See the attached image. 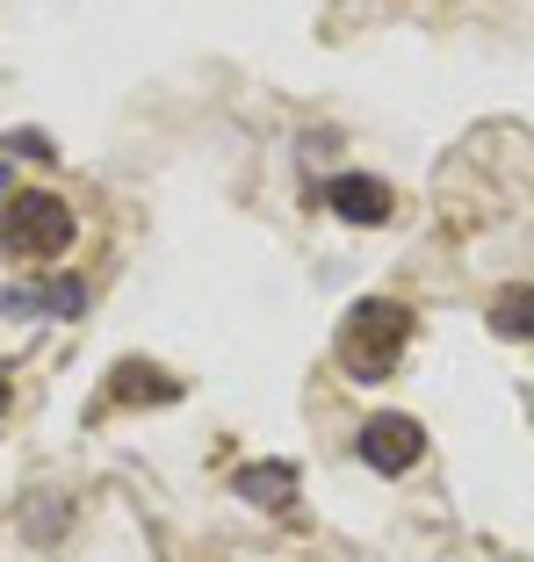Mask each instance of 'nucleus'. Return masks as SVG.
<instances>
[{
	"label": "nucleus",
	"instance_id": "nucleus-1",
	"mask_svg": "<svg viewBox=\"0 0 534 562\" xmlns=\"http://www.w3.org/2000/svg\"><path fill=\"white\" fill-rule=\"evenodd\" d=\"M404 339H412V311L390 303V296H368V303H354V311L340 317L333 353H340V368H347L354 382H383L390 368L404 361Z\"/></svg>",
	"mask_w": 534,
	"mask_h": 562
},
{
	"label": "nucleus",
	"instance_id": "nucleus-11",
	"mask_svg": "<svg viewBox=\"0 0 534 562\" xmlns=\"http://www.w3.org/2000/svg\"><path fill=\"white\" fill-rule=\"evenodd\" d=\"M0 412H8V375H0Z\"/></svg>",
	"mask_w": 534,
	"mask_h": 562
},
{
	"label": "nucleus",
	"instance_id": "nucleus-4",
	"mask_svg": "<svg viewBox=\"0 0 534 562\" xmlns=\"http://www.w3.org/2000/svg\"><path fill=\"white\" fill-rule=\"evenodd\" d=\"M325 202H333V216L354 224V232H376V224H390V210H398V195H390L376 173H333V181H325Z\"/></svg>",
	"mask_w": 534,
	"mask_h": 562
},
{
	"label": "nucleus",
	"instance_id": "nucleus-6",
	"mask_svg": "<svg viewBox=\"0 0 534 562\" xmlns=\"http://www.w3.org/2000/svg\"><path fill=\"white\" fill-rule=\"evenodd\" d=\"M232 491L246 497V505H267V513H289L297 505V469L289 462H253L232 476Z\"/></svg>",
	"mask_w": 534,
	"mask_h": 562
},
{
	"label": "nucleus",
	"instance_id": "nucleus-5",
	"mask_svg": "<svg viewBox=\"0 0 534 562\" xmlns=\"http://www.w3.org/2000/svg\"><path fill=\"white\" fill-rule=\"evenodd\" d=\"M87 311V281L58 274L51 289H8V317H80Z\"/></svg>",
	"mask_w": 534,
	"mask_h": 562
},
{
	"label": "nucleus",
	"instance_id": "nucleus-8",
	"mask_svg": "<svg viewBox=\"0 0 534 562\" xmlns=\"http://www.w3.org/2000/svg\"><path fill=\"white\" fill-rule=\"evenodd\" d=\"M491 331H499V339H520V347L534 339V281L499 289V303H491Z\"/></svg>",
	"mask_w": 534,
	"mask_h": 562
},
{
	"label": "nucleus",
	"instance_id": "nucleus-9",
	"mask_svg": "<svg viewBox=\"0 0 534 562\" xmlns=\"http://www.w3.org/2000/svg\"><path fill=\"white\" fill-rule=\"evenodd\" d=\"M8 151L15 159H51V137L44 131H8Z\"/></svg>",
	"mask_w": 534,
	"mask_h": 562
},
{
	"label": "nucleus",
	"instance_id": "nucleus-10",
	"mask_svg": "<svg viewBox=\"0 0 534 562\" xmlns=\"http://www.w3.org/2000/svg\"><path fill=\"white\" fill-rule=\"evenodd\" d=\"M8 181H15V173H8V166H0V202H8Z\"/></svg>",
	"mask_w": 534,
	"mask_h": 562
},
{
	"label": "nucleus",
	"instance_id": "nucleus-2",
	"mask_svg": "<svg viewBox=\"0 0 534 562\" xmlns=\"http://www.w3.org/2000/svg\"><path fill=\"white\" fill-rule=\"evenodd\" d=\"M73 238H80V224L58 195H15L0 210V252L8 260H58Z\"/></svg>",
	"mask_w": 534,
	"mask_h": 562
},
{
	"label": "nucleus",
	"instance_id": "nucleus-3",
	"mask_svg": "<svg viewBox=\"0 0 534 562\" xmlns=\"http://www.w3.org/2000/svg\"><path fill=\"white\" fill-rule=\"evenodd\" d=\"M354 454H361L376 476H404V469H419V454H426V426L404 412H376L361 426V440H354Z\"/></svg>",
	"mask_w": 534,
	"mask_h": 562
},
{
	"label": "nucleus",
	"instance_id": "nucleus-7",
	"mask_svg": "<svg viewBox=\"0 0 534 562\" xmlns=\"http://www.w3.org/2000/svg\"><path fill=\"white\" fill-rule=\"evenodd\" d=\"M109 397H123V404H174V397H181V382L159 375V368H145V361H123L116 382H109Z\"/></svg>",
	"mask_w": 534,
	"mask_h": 562
}]
</instances>
